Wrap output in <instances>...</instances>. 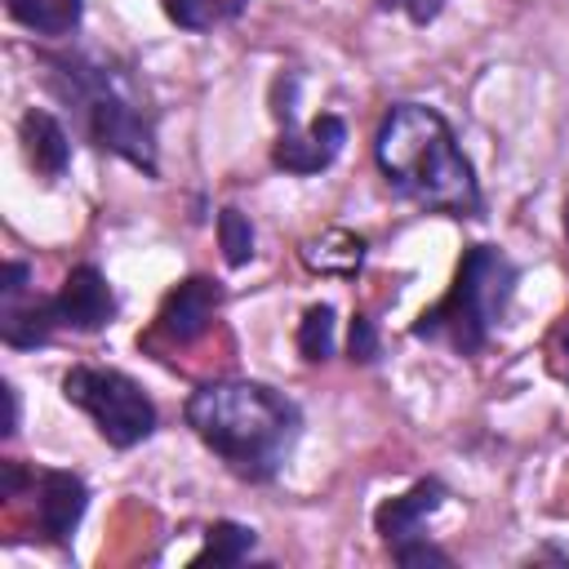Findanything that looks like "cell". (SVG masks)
<instances>
[{
  "label": "cell",
  "instance_id": "obj_8",
  "mask_svg": "<svg viewBox=\"0 0 569 569\" xmlns=\"http://www.w3.org/2000/svg\"><path fill=\"white\" fill-rule=\"evenodd\" d=\"M218 302H222L218 280H209V276H187L182 284L169 289V298H164V307H160V316H156V329H160L169 342H196V338L209 329Z\"/></svg>",
  "mask_w": 569,
  "mask_h": 569
},
{
  "label": "cell",
  "instance_id": "obj_12",
  "mask_svg": "<svg viewBox=\"0 0 569 569\" xmlns=\"http://www.w3.org/2000/svg\"><path fill=\"white\" fill-rule=\"evenodd\" d=\"M302 262L320 276H356L360 262H365V240L333 227V231H320L302 244Z\"/></svg>",
  "mask_w": 569,
  "mask_h": 569
},
{
  "label": "cell",
  "instance_id": "obj_22",
  "mask_svg": "<svg viewBox=\"0 0 569 569\" xmlns=\"http://www.w3.org/2000/svg\"><path fill=\"white\" fill-rule=\"evenodd\" d=\"M0 396H4V427H0V431L13 436V431H18V391H13L9 382H0Z\"/></svg>",
  "mask_w": 569,
  "mask_h": 569
},
{
  "label": "cell",
  "instance_id": "obj_6",
  "mask_svg": "<svg viewBox=\"0 0 569 569\" xmlns=\"http://www.w3.org/2000/svg\"><path fill=\"white\" fill-rule=\"evenodd\" d=\"M49 302V316L58 329H76V333H98L102 325H111L116 316V293L107 284V276L93 262L71 267V276L62 280V289Z\"/></svg>",
  "mask_w": 569,
  "mask_h": 569
},
{
  "label": "cell",
  "instance_id": "obj_17",
  "mask_svg": "<svg viewBox=\"0 0 569 569\" xmlns=\"http://www.w3.org/2000/svg\"><path fill=\"white\" fill-rule=\"evenodd\" d=\"M218 244H222L227 267H244V262L253 258V227H249V218H244L240 209H231V204L218 213Z\"/></svg>",
  "mask_w": 569,
  "mask_h": 569
},
{
  "label": "cell",
  "instance_id": "obj_2",
  "mask_svg": "<svg viewBox=\"0 0 569 569\" xmlns=\"http://www.w3.org/2000/svg\"><path fill=\"white\" fill-rule=\"evenodd\" d=\"M187 427L240 480L262 485L284 467L302 413L267 382H204L187 396Z\"/></svg>",
  "mask_w": 569,
  "mask_h": 569
},
{
  "label": "cell",
  "instance_id": "obj_23",
  "mask_svg": "<svg viewBox=\"0 0 569 569\" xmlns=\"http://www.w3.org/2000/svg\"><path fill=\"white\" fill-rule=\"evenodd\" d=\"M560 356H565V378H569V329L560 333Z\"/></svg>",
  "mask_w": 569,
  "mask_h": 569
},
{
  "label": "cell",
  "instance_id": "obj_18",
  "mask_svg": "<svg viewBox=\"0 0 569 569\" xmlns=\"http://www.w3.org/2000/svg\"><path fill=\"white\" fill-rule=\"evenodd\" d=\"M347 351H351V360H360V365H373V360H378V329H373V320H369L365 311L351 316Z\"/></svg>",
  "mask_w": 569,
  "mask_h": 569
},
{
  "label": "cell",
  "instance_id": "obj_15",
  "mask_svg": "<svg viewBox=\"0 0 569 569\" xmlns=\"http://www.w3.org/2000/svg\"><path fill=\"white\" fill-rule=\"evenodd\" d=\"M160 4H164L169 22H178V27H187V31H209V27H218V22L240 18V9H244L249 0H160Z\"/></svg>",
  "mask_w": 569,
  "mask_h": 569
},
{
  "label": "cell",
  "instance_id": "obj_4",
  "mask_svg": "<svg viewBox=\"0 0 569 569\" xmlns=\"http://www.w3.org/2000/svg\"><path fill=\"white\" fill-rule=\"evenodd\" d=\"M516 289V262L493 244H471L458 262L453 289L413 320V338L445 342L458 356H476L502 320Z\"/></svg>",
  "mask_w": 569,
  "mask_h": 569
},
{
  "label": "cell",
  "instance_id": "obj_11",
  "mask_svg": "<svg viewBox=\"0 0 569 569\" xmlns=\"http://www.w3.org/2000/svg\"><path fill=\"white\" fill-rule=\"evenodd\" d=\"M18 133H22V151H27V160H31L36 173H44V178H62L67 173V164H71V138L58 124V116L31 107L22 116V124H18Z\"/></svg>",
  "mask_w": 569,
  "mask_h": 569
},
{
  "label": "cell",
  "instance_id": "obj_24",
  "mask_svg": "<svg viewBox=\"0 0 569 569\" xmlns=\"http://www.w3.org/2000/svg\"><path fill=\"white\" fill-rule=\"evenodd\" d=\"M565 231H569V204H565Z\"/></svg>",
  "mask_w": 569,
  "mask_h": 569
},
{
  "label": "cell",
  "instance_id": "obj_19",
  "mask_svg": "<svg viewBox=\"0 0 569 569\" xmlns=\"http://www.w3.org/2000/svg\"><path fill=\"white\" fill-rule=\"evenodd\" d=\"M391 556H396L400 565H436V569H445V565H449V556H445L440 547H431V542H422V538H409V542H396V547H391Z\"/></svg>",
  "mask_w": 569,
  "mask_h": 569
},
{
  "label": "cell",
  "instance_id": "obj_5",
  "mask_svg": "<svg viewBox=\"0 0 569 569\" xmlns=\"http://www.w3.org/2000/svg\"><path fill=\"white\" fill-rule=\"evenodd\" d=\"M62 396L71 405H80L107 445L116 449H133L156 431V405L147 400V391L120 373V369H93V365H76L62 378Z\"/></svg>",
  "mask_w": 569,
  "mask_h": 569
},
{
  "label": "cell",
  "instance_id": "obj_21",
  "mask_svg": "<svg viewBox=\"0 0 569 569\" xmlns=\"http://www.w3.org/2000/svg\"><path fill=\"white\" fill-rule=\"evenodd\" d=\"M27 280H31V267L27 262H4V271H0V302H18L22 289H27Z\"/></svg>",
  "mask_w": 569,
  "mask_h": 569
},
{
  "label": "cell",
  "instance_id": "obj_3",
  "mask_svg": "<svg viewBox=\"0 0 569 569\" xmlns=\"http://www.w3.org/2000/svg\"><path fill=\"white\" fill-rule=\"evenodd\" d=\"M44 76L49 89L80 116V129L111 156L129 160L133 169H142L147 178H156V124L142 107V98L133 93V84L98 58L84 53H58L44 58Z\"/></svg>",
  "mask_w": 569,
  "mask_h": 569
},
{
  "label": "cell",
  "instance_id": "obj_1",
  "mask_svg": "<svg viewBox=\"0 0 569 569\" xmlns=\"http://www.w3.org/2000/svg\"><path fill=\"white\" fill-rule=\"evenodd\" d=\"M378 169L387 187L418 209L449 213V218H476L480 213V182L471 160L462 156L453 129L440 111L422 102H396L373 138Z\"/></svg>",
  "mask_w": 569,
  "mask_h": 569
},
{
  "label": "cell",
  "instance_id": "obj_9",
  "mask_svg": "<svg viewBox=\"0 0 569 569\" xmlns=\"http://www.w3.org/2000/svg\"><path fill=\"white\" fill-rule=\"evenodd\" d=\"M89 507V489L76 471H40L36 480V529L49 542H67Z\"/></svg>",
  "mask_w": 569,
  "mask_h": 569
},
{
  "label": "cell",
  "instance_id": "obj_20",
  "mask_svg": "<svg viewBox=\"0 0 569 569\" xmlns=\"http://www.w3.org/2000/svg\"><path fill=\"white\" fill-rule=\"evenodd\" d=\"M378 9H400L413 27H427V22H436V18H440L445 0H378Z\"/></svg>",
  "mask_w": 569,
  "mask_h": 569
},
{
  "label": "cell",
  "instance_id": "obj_14",
  "mask_svg": "<svg viewBox=\"0 0 569 569\" xmlns=\"http://www.w3.org/2000/svg\"><path fill=\"white\" fill-rule=\"evenodd\" d=\"M249 551H253V529L236 525V520H218L204 533V547H200V556L191 565H240Z\"/></svg>",
  "mask_w": 569,
  "mask_h": 569
},
{
  "label": "cell",
  "instance_id": "obj_13",
  "mask_svg": "<svg viewBox=\"0 0 569 569\" xmlns=\"http://www.w3.org/2000/svg\"><path fill=\"white\" fill-rule=\"evenodd\" d=\"M9 18L36 36H71L80 27L84 0H4Z\"/></svg>",
  "mask_w": 569,
  "mask_h": 569
},
{
  "label": "cell",
  "instance_id": "obj_10",
  "mask_svg": "<svg viewBox=\"0 0 569 569\" xmlns=\"http://www.w3.org/2000/svg\"><path fill=\"white\" fill-rule=\"evenodd\" d=\"M440 502H445V485L427 476V480H418L409 493L387 498V502L373 511V529L382 533L387 547L409 542V538H422V525H427V516H431Z\"/></svg>",
  "mask_w": 569,
  "mask_h": 569
},
{
  "label": "cell",
  "instance_id": "obj_16",
  "mask_svg": "<svg viewBox=\"0 0 569 569\" xmlns=\"http://www.w3.org/2000/svg\"><path fill=\"white\" fill-rule=\"evenodd\" d=\"M298 351H302V360H311V365H320V360L333 356V307H329V302L307 307V316H302V325H298Z\"/></svg>",
  "mask_w": 569,
  "mask_h": 569
},
{
  "label": "cell",
  "instance_id": "obj_7",
  "mask_svg": "<svg viewBox=\"0 0 569 569\" xmlns=\"http://www.w3.org/2000/svg\"><path fill=\"white\" fill-rule=\"evenodd\" d=\"M342 142H347L342 116L325 111V116H316L307 129L284 124L280 138H276V147H271V164L284 169V173H320V169H329V164L338 160Z\"/></svg>",
  "mask_w": 569,
  "mask_h": 569
}]
</instances>
